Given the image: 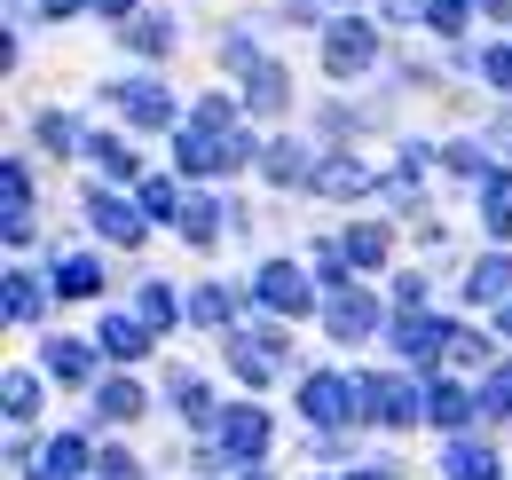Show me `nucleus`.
I'll return each instance as SVG.
<instances>
[{"label":"nucleus","mask_w":512,"mask_h":480,"mask_svg":"<svg viewBox=\"0 0 512 480\" xmlns=\"http://www.w3.org/2000/svg\"><path fill=\"white\" fill-rule=\"evenodd\" d=\"M103 355H111V362L150 355V331H142V323H127V315H111V323H103Z\"/></svg>","instance_id":"12"},{"label":"nucleus","mask_w":512,"mask_h":480,"mask_svg":"<svg viewBox=\"0 0 512 480\" xmlns=\"http://www.w3.org/2000/svg\"><path fill=\"white\" fill-rule=\"evenodd\" d=\"M87 158H95V166H103V174H134L127 142H111V134H95V142H87Z\"/></svg>","instance_id":"22"},{"label":"nucleus","mask_w":512,"mask_h":480,"mask_svg":"<svg viewBox=\"0 0 512 480\" xmlns=\"http://www.w3.org/2000/svg\"><path fill=\"white\" fill-rule=\"evenodd\" d=\"M481 410H489V418H512V370H489V386H481Z\"/></svg>","instance_id":"24"},{"label":"nucleus","mask_w":512,"mask_h":480,"mask_svg":"<svg viewBox=\"0 0 512 480\" xmlns=\"http://www.w3.org/2000/svg\"><path fill=\"white\" fill-rule=\"evenodd\" d=\"M323 63H331L339 79H347V71H371V63H379V32H371V24H355V16H339V24H331V40H323Z\"/></svg>","instance_id":"1"},{"label":"nucleus","mask_w":512,"mask_h":480,"mask_svg":"<svg viewBox=\"0 0 512 480\" xmlns=\"http://www.w3.org/2000/svg\"><path fill=\"white\" fill-rule=\"evenodd\" d=\"M323 189H331V197H355V189H363V166H347V158H339V166H323Z\"/></svg>","instance_id":"27"},{"label":"nucleus","mask_w":512,"mask_h":480,"mask_svg":"<svg viewBox=\"0 0 512 480\" xmlns=\"http://www.w3.org/2000/svg\"><path fill=\"white\" fill-rule=\"evenodd\" d=\"M323 323H331V339H363L379 323V307H371V292H339V300L323 307Z\"/></svg>","instance_id":"5"},{"label":"nucleus","mask_w":512,"mask_h":480,"mask_svg":"<svg viewBox=\"0 0 512 480\" xmlns=\"http://www.w3.org/2000/svg\"><path fill=\"white\" fill-rule=\"evenodd\" d=\"M465 8H473V0H434L426 16H434V32H457V24H465Z\"/></svg>","instance_id":"34"},{"label":"nucleus","mask_w":512,"mask_h":480,"mask_svg":"<svg viewBox=\"0 0 512 480\" xmlns=\"http://www.w3.org/2000/svg\"><path fill=\"white\" fill-rule=\"evenodd\" d=\"M95 229H103L111 244H134V237H142V213L119 205V197H95Z\"/></svg>","instance_id":"11"},{"label":"nucleus","mask_w":512,"mask_h":480,"mask_svg":"<svg viewBox=\"0 0 512 480\" xmlns=\"http://www.w3.org/2000/svg\"><path fill=\"white\" fill-rule=\"evenodd\" d=\"M56 292H71V300H95V292H103V268H95V260H64Z\"/></svg>","instance_id":"16"},{"label":"nucleus","mask_w":512,"mask_h":480,"mask_svg":"<svg viewBox=\"0 0 512 480\" xmlns=\"http://www.w3.org/2000/svg\"><path fill=\"white\" fill-rule=\"evenodd\" d=\"M489 229L512 237V174H489Z\"/></svg>","instance_id":"19"},{"label":"nucleus","mask_w":512,"mask_h":480,"mask_svg":"<svg viewBox=\"0 0 512 480\" xmlns=\"http://www.w3.org/2000/svg\"><path fill=\"white\" fill-rule=\"evenodd\" d=\"M221 441H229V457H260V449H268V418H260V410H237V418L221 425Z\"/></svg>","instance_id":"8"},{"label":"nucleus","mask_w":512,"mask_h":480,"mask_svg":"<svg viewBox=\"0 0 512 480\" xmlns=\"http://www.w3.org/2000/svg\"><path fill=\"white\" fill-rule=\"evenodd\" d=\"M465 292H473V300H505L512 292V260H497V252L473 260V284H465Z\"/></svg>","instance_id":"13"},{"label":"nucleus","mask_w":512,"mask_h":480,"mask_svg":"<svg viewBox=\"0 0 512 480\" xmlns=\"http://www.w3.org/2000/svg\"><path fill=\"white\" fill-rule=\"evenodd\" d=\"M32 307H40V292H32V276H8V315H16V323H24V315H32Z\"/></svg>","instance_id":"31"},{"label":"nucleus","mask_w":512,"mask_h":480,"mask_svg":"<svg viewBox=\"0 0 512 480\" xmlns=\"http://www.w3.org/2000/svg\"><path fill=\"white\" fill-rule=\"evenodd\" d=\"M481 71H489V79L512 95V48H481Z\"/></svg>","instance_id":"32"},{"label":"nucleus","mask_w":512,"mask_h":480,"mask_svg":"<svg viewBox=\"0 0 512 480\" xmlns=\"http://www.w3.org/2000/svg\"><path fill=\"white\" fill-rule=\"evenodd\" d=\"M245 79H253V95H245L253 111H284V95H292V79H284V63H253Z\"/></svg>","instance_id":"10"},{"label":"nucleus","mask_w":512,"mask_h":480,"mask_svg":"<svg viewBox=\"0 0 512 480\" xmlns=\"http://www.w3.org/2000/svg\"><path fill=\"white\" fill-rule=\"evenodd\" d=\"M79 465H87V449H79V441H56V449H48V473H40V480H71Z\"/></svg>","instance_id":"26"},{"label":"nucleus","mask_w":512,"mask_h":480,"mask_svg":"<svg viewBox=\"0 0 512 480\" xmlns=\"http://www.w3.org/2000/svg\"><path fill=\"white\" fill-rule=\"evenodd\" d=\"M505 331H512V307H505Z\"/></svg>","instance_id":"41"},{"label":"nucleus","mask_w":512,"mask_h":480,"mask_svg":"<svg viewBox=\"0 0 512 480\" xmlns=\"http://www.w3.org/2000/svg\"><path fill=\"white\" fill-rule=\"evenodd\" d=\"M111 103H119V111H127L134 126H166V119H174L166 87H150V79H127V87H111Z\"/></svg>","instance_id":"4"},{"label":"nucleus","mask_w":512,"mask_h":480,"mask_svg":"<svg viewBox=\"0 0 512 480\" xmlns=\"http://www.w3.org/2000/svg\"><path fill=\"white\" fill-rule=\"evenodd\" d=\"M142 205H150L158 221H174V213H182V197H174V181H150V189H142Z\"/></svg>","instance_id":"29"},{"label":"nucleus","mask_w":512,"mask_h":480,"mask_svg":"<svg viewBox=\"0 0 512 480\" xmlns=\"http://www.w3.org/2000/svg\"><path fill=\"white\" fill-rule=\"evenodd\" d=\"M103 418H142V394H134L127 378H111V386H103Z\"/></svg>","instance_id":"23"},{"label":"nucleus","mask_w":512,"mask_h":480,"mask_svg":"<svg viewBox=\"0 0 512 480\" xmlns=\"http://www.w3.org/2000/svg\"><path fill=\"white\" fill-rule=\"evenodd\" d=\"M363 402H379V418H418V386H402V378H386V386H371V378H363Z\"/></svg>","instance_id":"9"},{"label":"nucleus","mask_w":512,"mask_h":480,"mask_svg":"<svg viewBox=\"0 0 512 480\" xmlns=\"http://www.w3.org/2000/svg\"><path fill=\"white\" fill-rule=\"evenodd\" d=\"M213 221H221V213H213L205 197H197V205H182V237H190V244H213Z\"/></svg>","instance_id":"25"},{"label":"nucleus","mask_w":512,"mask_h":480,"mask_svg":"<svg viewBox=\"0 0 512 480\" xmlns=\"http://www.w3.org/2000/svg\"><path fill=\"white\" fill-rule=\"evenodd\" d=\"M190 315H197V323H229V292H197Z\"/></svg>","instance_id":"35"},{"label":"nucleus","mask_w":512,"mask_h":480,"mask_svg":"<svg viewBox=\"0 0 512 480\" xmlns=\"http://www.w3.org/2000/svg\"><path fill=\"white\" fill-rule=\"evenodd\" d=\"M48 370H56V378H87V347H79V339H56V347H48Z\"/></svg>","instance_id":"21"},{"label":"nucleus","mask_w":512,"mask_h":480,"mask_svg":"<svg viewBox=\"0 0 512 480\" xmlns=\"http://www.w3.org/2000/svg\"><path fill=\"white\" fill-rule=\"evenodd\" d=\"M32 237V174L8 158V244H24Z\"/></svg>","instance_id":"7"},{"label":"nucleus","mask_w":512,"mask_h":480,"mask_svg":"<svg viewBox=\"0 0 512 480\" xmlns=\"http://www.w3.org/2000/svg\"><path fill=\"white\" fill-rule=\"evenodd\" d=\"M71 8H87V0H40V16H71Z\"/></svg>","instance_id":"38"},{"label":"nucleus","mask_w":512,"mask_h":480,"mask_svg":"<svg viewBox=\"0 0 512 480\" xmlns=\"http://www.w3.org/2000/svg\"><path fill=\"white\" fill-rule=\"evenodd\" d=\"M268 174L284 181V189H292V181H308V150H292V142H276V150H268Z\"/></svg>","instance_id":"20"},{"label":"nucleus","mask_w":512,"mask_h":480,"mask_svg":"<svg viewBox=\"0 0 512 480\" xmlns=\"http://www.w3.org/2000/svg\"><path fill=\"white\" fill-rule=\"evenodd\" d=\"M418 8H434V0H386V16H418Z\"/></svg>","instance_id":"37"},{"label":"nucleus","mask_w":512,"mask_h":480,"mask_svg":"<svg viewBox=\"0 0 512 480\" xmlns=\"http://www.w3.org/2000/svg\"><path fill=\"white\" fill-rule=\"evenodd\" d=\"M142 315H150V323H174V292H166V284H150V292H142Z\"/></svg>","instance_id":"33"},{"label":"nucleus","mask_w":512,"mask_h":480,"mask_svg":"<svg viewBox=\"0 0 512 480\" xmlns=\"http://www.w3.org/2000/svg\"><path fill=\"white\" fill-rule=\"evenodd\" d=\"M95 8H111V16H127V0H95Z\"/></svg>","instance_id":"39"},{"label":"nucleus","mask_w":512,"mask_h":480,"mask_svg":"<svg viewBox=\"0 0 512 480\" xmlns=\"http://www.w3.org/2000/svg\"><path fill=\"white\" fill-rule=\"evenodd\" d=\"M339 252H347V260H363V268H371V260H386V237H379V229H355V237L339 244Z\"/></svg>","instance_id":"28"},{"label":"nucleus","mask_w":512,"mask_h":480,"mask_svg":"<svg viewBox=\"0 0 512 480\" xmlns=\"http://www.w3.org/2000/svg\"><path fill=\"white\" fill-rule=\"evenodd\" d=\"M394 347H402L410 362H434V347H449V331L434 323V315H402V323H394Z\"/></svg>","instance_id":"6"},{"label":"nucleus","mask_w":512,"mask_h":480,"mask_svg":"<svg viewBox=\"0 0 512 480\" xmlns=\"http://www.w3.org/2000/svg\"><path fill=\"white\" fill-rule=\"evenodd\" d=\"M347 480H386V473H347Z\"/></svg>","instance_id":"40"},{"label":"nucleus","mask_w":512,"mask_h":480,"mask_svg":"<svg viewBox=\"0 0 512 480\" xmlns=\"http://www.w3.org/2000/svg\"><path fill=\"white\" fill-rule=\"evenodd\" d=\"M95 473H103V480H142V473H134V457H119V449H111V457H103Z\"/></svg>","instance_id":"36"},{"label":"nucleus","mask_w":512,"mask_h":480,"mask_svg":"<svg viewBox=\"0 0 512 480\" xmlns=\"http://www.w3.org/2000/svg\"><path fill=\"white\" fill-rule=\"evenodd\" d=\"M308 276L292 268V260H276V268H260V307H276V315H308Z\"/></svg>","instance_id":"2"},{"label":"nucleus","mask_w":512,"mask_h":480,"mask_svg":"<svg viewBox=\"0 0 512 480\" xmlns=\"http://www.w3.org/2000/svg\"><path fill=\"white\" fill-rule=\"evenodd\" d=\"M134 48H142V56H158V48H174V24H166V16H134V32H127Z\"/></svg>","instance_id":"18"},{"label":"nucleus","mask_w":512,"mask_h":480,"mask_svg":"<svg viewBox=\"0 0 512 480\" xmlns=\"http://www.w3.org/2000/svg\"><path fill=\"white\" fill-rule=\"evenodd\" d=\"M229 362H237V378H253V386H260V378L276 370V339H237V355H229Z\"/></svg>","instance_id":"14"},{"label":"nucleus","mask_w":512,"mask_h":480,"mask_svg":"<svg viewBox=\"0 0 512 480\" xmlns=\"http://www.w3.org/2000/svg\"><path fill=\"white\" fill-rule=\"evenodd\" d=\"M300 402H308V418H316V425H339V418H347V402H363V378H308Z\"/></svg>","instance_id":"3"},{"label":"nucleus","mask_w":512,"mask_h":480,"mask_svg":"<svg viewBox=\"0 0 512 480\" xmlns=\"http://www.w3.org/2000/svg\"><path fill=\"white\" fill-rule=\"evenodd\" d=\"M449 480H497V457L473 449V441H457V449H449Z\"/></svg>","instance_id":"15"},{"label":"nucleus","mask_w":512,"mask_h":480,"mask_svg":"<svg viewBox=\"0 0 512 480\" xmlns=\"http://www.w3.org/2000/svg\"><path fill=\"white\" fill-rule=\"evenodd\" d=\"M32 402H40V386L16 370V378H8V418H32Z\"/></svg>","instance_id":"30"},{"label":"nucleus","mask_w":512,"mask_h":480,"mask_svg":"<svg viewBox=\"0 0 512 480\" xmlns=\"http://www.w3.org/2000/svg\"><path fill=\"white\" fill-rule=\"evenodd\" d=\"M465 410H473V402H465L457 386H426V418H434V425H457Z\"/></svg>","instance_id":"17"}]
</instances>
